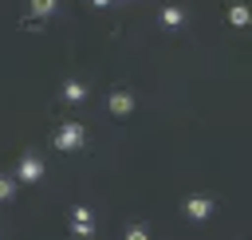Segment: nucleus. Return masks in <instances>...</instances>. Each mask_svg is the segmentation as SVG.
Wrapping results in <instances>:
<instances>
[{
	"label": "nucleus",
	"mask_w": 252,
	"mask_h": 240,
	"mask_svg": "<svg viewBox=\"0 0 252 240\" xmlns=\"http://www.w3.org/2000/svg\"><path fill=\"white\" fill-rule=\"evenodd\" d=\"M83 138H87V130H83L79 122H67V126H59L55 146H59V150H79V146H83Z\"/></svg>",
	"instance_id": "obj_1"
},
{
	"label": "nucleus",
	"mask_w": 252,
	"mask_h": 240,
	"mask_svg": "<svg viewBox=\"0 0 252 240\" xmlns=\"http://www.w3.org/2000/svg\"><path fill=\"white\" fill-rule=\"evenodd\" d=\"M71 232H75L79 240L94 236V216H91V209H87V205H79V209L71 212Z\"/></svg>",
	"instance_id": "obj_2"
},
{
	"label": "nucleus",
	"mask_w": 252,
	"mask_h": 240,
	"mask_svg": "<svg viewBox=\"0 0 252 240\" xmlns=\"http://www.w3.org/2000/svg\"><path fill=\"white\" fill-rule=\"evenodd\" d=\"M106 106H110V114H114V118H126V114L134 110V94H130V90H110Z\"/></svg>",
	"instance_id": "obj_3"
},
{
	"label": "nucleus",
	"mask_w": 252,
	"mask_h": 240,
	"mask_svg": "<svg viewBox=\"0 0 252 240\" xmlns=\"http://www.w3.org/2000/svg\"><path fill=\"white\" fill-rule=\"evenodd\" d=\"M16 177H20V181H39V177H43V161H39V157H32V153H28V157H20Z\"/></svg>",
	"instance_id": "obj_4"
},
{
	"label": "nucleus",
	"mask_w": 252,
	"mask_h": 240,
	"mask_svg": "<svg viewBox=\"0 0 252 240\" xmlns=\"http://www.w3.org/2000/svg\"><path fill=\"white\" fill-rule=\"evenodd\" d=\"M181 209H185V216H189V220H205V216L213 212V201H209V197H189Z\"/></svg>",
	"instance_id": "obj_5"
},
{
	"label": "nucleus",
	"mask_w": 252,
	"mask_h": 240,
	"mask_svg": "<svg viewBox=\"0 0 252 240\" xmlns=\"http://www.w3.org/2000/svg\"><path fill=\"white\" fill-rule=\"evenodd\" d=\"M63 98H67V102H83V98H87V87L71 79V83H63Z\"/></svg>",
	"instance_id": "obj_6"
},
{
	"label": "nucleus",
	"mask_w": 252,
	"mask_h": 240,
	"mask_svg": "<svg viewBox=\"0 0 252 240\" xmlns=\"http://www.w3.org/2000/svg\"><path fill=\"white\" fill-rule=\"evenodd\" d=\"M181 20H185L181 8H165V12H161V24H165V28H181Z\"/></svg>",
	"instance_id": "obj_7"
},
{
	"label": "nucleus",
	"mask_w": 252,
	"mask_h": 240,
	"mask_svg": "<svg viewBox=\"0 0 252 240\" xmlns=\"http://www.w3.org/2000/svg\"><path fill=\"white\" fill-rule=\"evenodd\" d=\"M28 8H32V16H39V20H43V16H51V12H55V0H32Z\"/></svg>",
	"instance_id": "obj_8"
},
{
	"label": "nucleus",
	"mask_w": 252,
	"mask_h": 240,
	"mask_svg": "<svg viewBox=\"0 0 252 240\" xmlns=\"http://www.w3.org/2000/svg\"><path fill=\"white\" fill-rule=\"evenodd\" d=\"M228 20H232V28H244V24H248V8H244V4H232Z\"/></svg>",
	"instance_id": "obj_9"
},
{
	"label": "nucleus",
	"mask_w": 252,
	"mask_h": 240,
	"mask_svg": "<svg viewBox=\"0 0 252 240\" xmlns=\"http://www.w3.org/2000/svg\"><path fill=\"white\" fill-rule=\"evenodd\" d=\"M126 240H150V232H146L142 224H130V228H126Z\"/></svg>",
	"instance_id": "obj_10"
},
{
	"label": "nucleus",
	"mask_w": 252,
	"mask_h": 240,
	"mask_svg": "<svg viewBox=\"0 0 252 240\" xmlns=\"http://www.w3.org/2000/svg\"><path fill=\"white\" fill-rule=\"evenodd\" d=\"M12 193H16V185H12V181H8V177H0V201H8V197H12Z\"/></svg>",
	"instance_id": "obj_11"
},
{
	"label": "nucleus",
	"mask_w": 252,
	"mask_h": 240,
	"mask_svg": "<svg viewBox=\"0 0 252 240\" xmlns=\"http://www.w3.org/2000/svg\"><path fill=\"white\" fill-rule=\"evenodd\" d=\"M94 4H110V0H94Z\"/></svg>",
	"instance_id": "obj_12"
}]
</instances>
